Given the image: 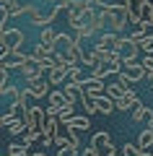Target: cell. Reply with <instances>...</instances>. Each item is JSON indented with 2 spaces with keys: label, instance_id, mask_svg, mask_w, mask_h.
I'll use <instances>...</instances> for the list:
<instances>
[{
  "label": "cell",
  "instance_id": "16",
  "mask_svg": "<svg viewBox=\"0 0 153 156\" xmlns=\"http://www.w3.org/2000/svg\"><path fill=\"white\" fill-rule=\"evenodd\" d=\"M62 89H65V94H68V99L70 101H83V96H86V91H83V83H70V81H68L65 86H62Z\"/></svg>",
  "mask_w": 153,
  "mask_h": 156
},
{
  "label": "cell",
  "instance_id": "28",
  "mask_svg": "<svg viewBox=\"0 0 153 156\" xmlns=\"http://www.w3.org/2000/svg\"><path fill=\"white\" fill-rule=\"evenodd\" d=\"M68 81H70V83H83V70H81V65L68 68Z\"/></svg>",
  "mask_w": 153,
  "mask_h": 156
},
{
  "label": "cell",
  "instance_id": "9",
  "mask_svg": "<svg viewBox=\"0 0 153 156\" xmlns=\"http://www.w3.org/2000/svg\"><path fill=\"white\" fill-rule=\"evenodd\" d=\"M49 78H42V76H37V78H26V89L34 94V99H44V96H49Z\"/></svg>",
  "mask_w": 153,
  "mask_h": 156
},
{
  "label": "cell",
  "instance_id": "41",
  "mask_svg": "<svg viewBox=\"0 0 153 156\" xmlns=\"http://www.w3.org/2000/svg\"><path fill=\"white\" fill-rule=\"evenodd\" d=\"M86 3H88V5H93V8H99L101 3H106V0H86Z\"/></svg>",
  "mask_w": 153,
  "mask_h": 156
},
{
  "label": "cell",
  "instance_id": "20",
  "mask_svg": "<svg viewBox=\"0 0 153 156\" xmlns=\"http://www.w3.org/2000/svg\"><path fill=\"white\" fill-rule=\"evenodd\" d=\"M52 52H55V47L44 44V42H37V47H34V52H31V55L37 57V60H47V57H52Z\"/></svg>",
  "mask_w": 153,
  "mask_h": 156
},
{
  "label": "cell",
  "instance_id": "8",
  "mask_svg": "<svg viewBox=\"0 0 153 156\" xmlns=\"http://www.w3.org/2000/svg\"><path fill=\"white\" fill-rule=\"evenodd\" d=\"M140 52H143L140 44H137L132 37H122V42H120V55H122V60H125V62H135Z\"/></svg>",
  "mask_w": 153,
  "mask_h": 156
},
{
  "label": "cell",
  "instance_id": "5",
  "mask_svg": "<svg viewBox=\"0 0 153 156\" xmlns=\"http://www.w3.org/2000/svg\"><path fill=\"white\" fill-rule=\"evenodd\" d=\"M47 109H42V107H29L26 115H23V120H26L29 130H39V133H44V122H47Z\"/></svg>",
  "mask_w": 153,
  "mask_h": 156
},
{
  "label": "cell",
  "instance_id": "31",
  "mask_svg": "<svg viewBox=\"0 0 153 156\" xmlns=\"http://www.w3.org/2000/svg\"><path fill=\"white\" fill-rule=\"evenodd\" d=\"M127 21H130L132 26H140V23H143V16H140V11L130 5V8H127Z\"/></svg>",
  "mask_w": 153,
  "mask_h": 156
},
{
  "label": "cell",
  "instance_id": "1",
  "mask_svg": "<svg viewBox=\"0 0 153 156\" xmlns=\"http://www.w3.org/2000/svg\"><path fill=\"white\" fill-rule=\"evenodd\" d=\"M120 78H125V81H130V83H137V81H145L148 78V68L143 65L140 60H135V62H125L122 65V70L117 73Z\"/></svg>",
  "mask_w": 153,
  "mask_h": 156
},
{
  "label": "cell",
  "instance_id": "35",
  "mask_svg": "<svg viewBox=\"0 0 153 156\" xmlns=\"http://www.w3.org/2000/svg\"><path fill=\"white\" fill-rule=\"evenodd\" d=\"M5 8L11 11V16H21V11H23V5L18 3V0H8V3H5Z\"/></svg>",
  "mask_w": 153,
  "mask_h": 156
},
{
  "label": "cell",
  "instance_id": "24",
  "mask_svg": "<svg viewBox=\"0 0 153 156\" xmlns=\"http://www.w3.org/2000/svg\"><path fill=\"white\" fill-rule=\"evenodd\" d=\"M99 62H101V52L93 47V50H88L86 52V57H83V65H88V68H96Z\"/></svg>",
  "mask_w": 153,
  "mask_h": 156
},
{
  "label": "cell",
  "instance_id": "3",
  "mask_svg": "<svg viewBox=\"0 0 153 156\" xmlns=\"http://www.w3.org/2000/svg\"><path fill=\"white\" fill-rule=\"evenodd\" d=\"M91 146H93V148H96L101 156H117V146L112 143V135L106 133V130H99V133H93Z\"/></svg>",
  "mask_w": 153,
  "mask_h": 156
},
{
  "label": "cell",
  "instance_id": "15",
  "mask_svg": "<svg viewBox=\"0 0 153 156\" xmlns=\"http://www.w3.org/2000/svg\"><path fill=\"white\" fill-rule=\"evenodd\" d=\"M151 120H153V109H151V107H145L143 101L135 104V109H132V122H145L148 125Z\"/></svg>",
  "mask_w": 153,
  "mask_h": 156
},
{
  "label": "cell",
  "instance_id": "12",
  "mask_svg": "<svg viewBox=\"0 0 153 156\" xmlns=\"http://www.w3.org/2000/svg\"><path fill=\"white\" fill-rule=\"evenodd\" d=\"M127 91H130V81H125V78H120V76H117V81L106 83V94H109L112 99H122Z\"/></svg>",
  "mask_w": 153,
  "mask_h": 156
},
{
  "label": "cell",
  "instance_id": "19",
  "mask_svg": "<svg viewBox=\"0 0 153 156\" xmlns=\"http://www.w3.org/2000/svg\"><path fill=\"white\" fill-rule=\"evenodd\" d=\"M122 156H153V154H148V148H143L140 143H125L122 146Z\"/></svg>",
  "mask_w": 153,
  "mask_h": 156
},
{
  "label": "cell",
  "instance_id": "11",
  "mask_svg": "<svg viewBox=\"0 0 153 156\" xmlns=\"http://www.w3.org/2000/svg\"><path fill=\"white\" fill-rule=\"evenodd\" d=\"M29 57H31V55H23L21 50H13V52H8L5 57H0V65L11 68V70H13V68H18V70H21V68H23V62H26Z\"/></svg>",
  "mask_w": 153,
  "mask_h": 156
},
{
  "label": "cell",
  "instance_id": "36",
  "mask_svg": "<svg viewBox=\"0 0 153 156\" xmlns=\"http://www.w3.org/2000/svg\"><path fill=\"white\" fill-rule=\"evenodd\" d=\"M21 16H26L29 21H34V18L39 16V8H37V5H23V11H21Z\"/></svg>",
  "mask_w": 153,
  "mask_h": 156
},
{
  "label": "cell",
  "instance_id": "14",
  "mask_svg": "<svg viewBox=\"0 0 153 156\" xmlns=\"http://www.w3.org/2000/svg\"><path fill=\"white\" fill-rule=\"evenodd\" d=\"M42 70H44V65H42V60H37V57H29L26 62H23V68H21V73H23V78H37V76H42Z\"/></svg>",
  "mask_w": 153,
  "mask_h": 156
},
{
  "label": "cell",
  "instance_id": "25",
  "mask_svg": "<svg viewBox=\"0 0 153 156\" xmlns=\"http://www.w3.org/2000/svg\"><path fill=\"white\" fill-rule=\"evenodd\" d=\"M8 156H29V146L23 143H8Z\"/></svg>",
  "mask_w": 153,
  "mask_h": 156
},
{
  "label": "cell",
  "instance_id": "39",
  "mask_svg": "<svg viewBox=\"0 0 153 156\" xmlns=\"http://www.w3.org/2000/svg\"><path fill=\"white\" fill-rule=\"evenodd\" d=\"M8 70H11V68L0 65V89H3V86H8V83H11V78H8Z\"/></svg>",
  "mask_w": 153,
  "mask_h": 156
},
{
  "label": "cell",
  "instance_id": "21",
  "mask_svg": "<svg viewBox=\"0 0 153 156\" xmlns=\"http://www.w3.org/2000/svg\"><path fill=\"white\" fill-rule=\"evenodd\" d=\"M8 130H11L13 138H18V135H26V133H29V125H26V120H23V117H18V120H16Z\"/></svg>",
  "mask_w": 153,
  "mask_h": 156
},
{
  "label": "cell",
  "instance_id": "17",
  "mask_svg": "<svg viewBox=\"0 0 153 156\" xmlns=\"http://www.w3.org/2000/svg\"><path fill=\"white\" fill-rule=\"evenodd\" d=\"M47 78L52 86H65L68 83V68H52V70H47Z\"/></svg>",
  "mask_w": 153,
  "mask_h": 156
},
{
  "label": "cell",
  "instance_id": "6",
  "mask_svg": "<svg viewBox=\"0 0 153 156\" xmlns=\"http://www.w3.org/2000/svg\"><path fill=\"white\" fill-rule=\"evenodd\" d=\"M23 42H26V34L21 29H5V31H0V44L8 47V50H21Z\"/></svg>",
  "mask_w": 153,
  "mask_h": 156
},
{
  "label": "cell",
  "instance_id": "23",
  "mask_svg": "<svg viewBox=\"0 0 153 156\" xmlns=\"http://www.w3.org/2000/svg\"><path fill=\"white\" fill-rule=\"evenodd\" d=\"M137 11H140L143 21H153V3L151 0H140L137 3Z\"/></svg>",
  "mask_w": 153,
  "mask_h": 156
},
{
  "label": "cell",
  "instance_id": "22",
  "mask_svg": "<svg viewBox=\"0 0 153 156\" xmlns=\"http://www.w3.org/2000/svg\"><path fill=\"white\" fill-rule=\"evenodd\" d=\"M39 42H44V44H49V47H55V44H57V31H55L52 26L42 29V37H39Z\"/></svg>",
  "mask_w": 153,
  "mask_h": 156
},
{
  "label": "cell",
  "instance_id": "40",
  "mask_svg": "<svg viewBox=\"0 0 153 156\" xmlns=\"http://www.w3.org/2000/svg\"><path fill=\"white\" fill-rule=\"evenodd\" d=\"M81 156H101V154H99V151L93 148V146H86V148L81 151Z\"/></svg>",
  "mask_w": 153,
  "mask_h": 156
},
{
  "label": "cell",
  "instance_id": "10",
  "mask_svg": "<svg viewBox=\"0 0 153 156\" xmlns=\"http://www.w3.org/2000/svg\"><path fill=\"white\" fill-rule=\"evenodd\" d=\"M83 91L86 94H91V96H104L106 94V86H104V78H99V76H88V78H83Z\"/></svg>",
  "mask_w": 153,
  "mask_h": 156
},
{
  "label": "cell",
  "instance_id": "4",
  "mask_svg": "<svg viewBox=\"0 0 153 156\" xmlns=\"http://www.w3.org/2000/svg\"><path fill=\"white\" fill-rule=\"evenodd\" d=\"M120 42H122V37L117 31H101V34H96V50L99 52H114V50H120Z\"/></svg>",
  "mask_w": 153,
  "mask_h": 156
},
{
  "label": "cell",
  "instance_id": "43",
  "mask_svg": "<svg viewBox=\"0 0 153 156\" xmlns=\"http://www.w3.org/2000/svg\"><path fill=\"white\" fill-rule=\"evenodd\" d=\"M34 156H44V154H34Z\"/></svg>",
  "mask_w": 153,
  "mask_h": 156
},
{
  "label": "cell",
  "instance_id": "26",
  "mask_svg": "<svg viewBox=\"0 0 153 156\" xmlns=\"http://www.w3.org/2000/svg\"><path fill=\"white\" fill-rule=\"evenodd\" d=\"M0 96H5V99H11V101H18V99H21V91H18L13 83H8V86L0 89Z\"/></svg>",
  "mask_w": 153,
  "mask_h": 156
},
{
  "label": "cell",
  "instance_id": "27",
  "mask_svg": "<svg viewBox=\"0 0 153 156\" xmlns=\"http://www.w3.org/2000/svg\"><path fill=\"white\" fill-rule=\"evenodd\" d=\"M83 109H86V115H96V112H99V101H96V96H91V94L83 96Z\"/></svg>",
  "mask_w": 153,
  "mask_h": 156
},
{
  "label": "cell",
  "instance_id": "33",
  "mask_svg": "<svg viewBox=\"0 0 153 156\" xmlns=\"http://www.w3.org/2000/svg\"><path fill=\"white\" fill-rule=\"evenodd\" d=\"M57 156H81V146H62L57 148Z\"/></svg>",
  "mask_w": 153,
  "mask_h": 156
},
{
  "label": "cell",
  "instance_id": "42",
  "mask_svg": "<svg viewBox=\"0 0 153 156\" xmlns=\"http://www.w3.org/2000/svg\"><path fill=\"white\" fill-rule=\"evenodd\" d=\"M145 128H151V130H153V120H151V122H148V125H145Z\"/></svg>",
  "mask_w": 153,
  "mask_h": 156
},
{
  "label": "cell",
  "instance_id": "34",
  "mask_svg": "<svg viewBox=\"0 0 153 156\" xmlns=\"http://www.w3.org/2000/svg\"><path fill=\"white\" fill-rule=\"evenodd\" d=\"M42 135H44V133H39V130H29V133H26V135H23V143H26V146H29V148H31V146H34V143H37V140H39V138H42Z\"/></svg>",
  "mask_w": 153,
  "mask_h": 156
},
{
  "label": "cell",
  "instance_id": "29",
  "mask_svg": "<svg viewBox=\"0 0 153 156\" xmlns=\"http://www.w3.org/2000/svg\"><path fill=\"white\" fill-rule=\"evenodd\" d=\"M137 143H140L143 148H151V146H153V130H151V128H145L140 135H137Z\"/></svg>",
  "mask_w": 153,
  "mask_h": 156
},
{
  "label": "cell",
  "instance_id": "32",
  "mask_svg": "<svg viewBox=\"0 0 153 156\" xmlns=\"http://www.w3.org/2000/svg\"><path fill=\"white\" fill-rule=\"evenodd\" d=\"M73 107L75 104H65V107H60V112H57V117H60V122H68L75 112H73Z\"/></svg>",
  "mask_w": 153,
  "mask_h": 156
},
{
  "label": "cell",
  "instance_id": "30",
  "mask_svg": "<svg viewBox=\"0 0 153 156\" xmlns=\"http://www.w3.org/2000/svg\"><path fill=\"white\" fill-rule=\"evenodd\" d=\"M31 23H34V26H37V29H47V26H52V23H55V18L49 16V13H47V16H42V13H39V16L34 18Z\"/></svg>",
  "mask_w": 153,
  "mask_h": 156
},
{
  "label": "cell",
  "instance_id": "38",
  "mask_svg": "<svg viewBox=\"0 0 153 156\" xmlns=\"http://www.w3.org/2000/svg\"><path fill=\"white\" fill-rule=\"evenodd\" d=\"M137 44H140V50H143V52H153V37H148V34H145V37L137 42Z\"/></svg>",
  "mask_w": 153,
  "mask_h": 156
},
{
  "label": "cell",
  "instance_id": "13",
  "mask_svg": "<svg viewBox=\"0 0 153 156\" xmlns=\"http://www.w3.org/2000/svg\"><path fill=\"white\" fill-rule=\"evenodd\" d=\"M114 104H117V109H120V112H132V109H135V104H140V96L135 94V89H130L122 99H114Z\"/></svg>",
  "mask_w": 153,
  "mask_h": 156
},
{
  "label": "cell",
  "instance_id": "2",
  "mask_svg": "<svg viewBox=\"0 0 153 156\" xmlns=\"http://www.w3.org/2000/svg\"><path fill=\"white\" fill-rule=\"evenodd\" d=\"M88 128H91V115H73L65 122V130H68V135L73 138L75 146H81L78 143V133H81V130H88Z\"/></svg>",
  "mask_w": 153,
  "mask_h": 156
},
{
  "label": "cell",
  "instance_id": "7",
  "mask_svg": "<svg viewBox=\"0 0 153 156\" xmlns=\"http://www.w3.org/2000/svg\"><path fill=\"white\" fill-rule=\"evenodd\" d=\"M47 101H49V104H47V115H57V112H60V107H65V104H75V101L68 99L65 89H55V91H49Z\"/></svg>",
  "mask_w": 153,
  "mask_h": 156
},
{
  "label": "cell",
  "instance_id": "37",
  "mask_svg": "<svg viewBox=\"0 0 153 156\" xmlns=\"http://www.w3.org/2000/svg\"><path fill=\"white\" fill-rule=\"evenodd\" d=\"M143 65L148 68V76H153V52H143Z\"/></svg>",
  "mask_w": 153,
  "mask_h": 156
},
{
  "label": "cell",
  "instance_id": "18",
  "mask_svg": "<svg viewBox=\"0 0 153 156\" xmlns=\"http://www.w3.org/2000/svg\"><path fill=\"white\" fill-rule=\"evenodd\" d=\"M75 42H78V39H75V37H70V34H57V44H55V50L65 55V52L70 50V47L75 44Z\"/></svg>",
  "mask_w": 153,
  "mask_h": 156
}]
</instances>
